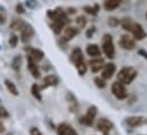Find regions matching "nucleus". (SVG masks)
<instances>
[{
  "label": "nucleus",
  "mask_w": 147,
  "mask_h": 135,
  "mask_svg": "<svg viewBox=\"0 0 147 135\" xmlns=\"http://www.w3.org/2000/svg\"><path fill=\"white\" fill-rule=\"evenodd\" d=\"M25 51L28 52V58L32 59V60H33V61H36V63L43 59L45 53H43L41 50H39V49L31 48V47H26V48H25Z\"/></svg>",
  "instance_id": "9"
},
{
  "label": "nucleus",
  "mask_w": 147,
  "mask_h": 135,
  "mask_svg": "<svg viewBox=\"0 0 147 135\" xmlns=\"http://www.w3.org/2000/svg\"><path fill=\"white\" fill-rule=\"evenodd\" d=\"M120 19H117L116 17H110L109 18V21H107V24L110 25L111 27H116V26H119L120 25Z\"/></svg>",
  "instance_id": "29"
},
{
  "label": "nucleus",
  "mask_w": 147,
  "mask_h": 135,
  "mask_svg": "<svg viewBox=\"0 0 147 135\" xmlns=\"http://www.w3.org/2000/svg\"><path fill=\"white\" fill-rule=\"evenodd\" d=\"M28 67H29V70H30V73L32 74V76L34 77V78H39L40 77V70H39V68L37 66V63L36 61H33L32 59H30V58H28Z\"/></svg>",
  "instance_id": "20"
},
{
  "label": "nucleus",
  "mask_w": 147,
  "mask_h": 135,
  "mask_svg": "<svg viewBox=\"0 0 147 135\" xmlns=\"http://www.w3.org/2000/svg\"><path fill=\"white\" fill-rule=\"evenodd\" d=\"M83 10L87 14L91 15V16H96L98 14V11H99V6L98 5H95V6H84L83 7Z\"/></svg>",
  "instance_id": "23"
},
{
  "label": "nucleus",
  "mask_w": 147,
  "mask_h": 135,
  "mask_svg": "<svg viewBox=\"0 0 147 135\" xmlns=\"http://www.w3.org/2000/svg\"><path fill=\"white\" fill-rule=\"evenodd\" d=\"M17 42H18V36L16 34H11V36L9 37V44L11 48H15L17 45Z\"/></svg>",
  "instance_id": "31"
},
{
  "label": "nucleus",
  "mask_w": 147,
  "mask_h": 135,
  "mask_svg": "<svg viewBox=\"0 0 147 135\" xmlns=\"http://www.w3.org/2000/svg\"><path fill=\"white\" fill-rule=\"evenodd\" d=\"M137 70L134 67H123L120 69L119 74H117V82L123 84V85H128L130 83H132V81L137 77Z\"/></svg>",
  "instance_id": "1"
},
{
  "label": "nucleus",
  "mask_w": 147,
  "mask_h": 135,
  "mask_svg": "<svg viewBox=\"0 0 147 135\" xmlns=\"http://www.w3.org/2000/svg\"><path fill=\"white\" fill-rule=\"evenodd\" d=\"M40 90H41V88H40L38 84H33V85H32V88H31V92H32V96H33L36 99H38L39 101H41V100H42V97H41Z\"/></svg>",
  "instance_id": "25"
},
{
  "label": "nucleus",
  "mask_w": 147,
  "mask_h": 135,
  "mask_svg": "<svg viewBox=\"0 0 147 135\" xmlns=\"http://www.w3.org/2000/svg\"><path fill=\"white\" fill-rule=\"evenodd\" d=\"M89 66L91 68V72L94 73H97L99 72L100 69H103V67L105 66V63H104V59L103 58H94L89 61Z\"/></svg>",
  "instance_id": "14"
},
{
  "label": "nucleus",
  "mask_w": 147,
  "mask_h": 135,
  "mask_svg": "<svg viewBox=\"0 0 147 135\" xmlns=\"http://www.w3.org/2000/svg\"><path fill=\"white\" fill-rule=\"evenodd\" d=\"M146 18H147V13H146Z\"/></svg>",
  "instance_id": "40"
},
{
  "label": "nucleus",
  "mask_w": 147,
  "mask_h": 135,
  "mask_svg": "<svg viewBox=\"0 0 147 135\" xmlns=\"http://www.w3.org/2000/svg\"><path fill=\"white\" fill-rule=\"evenodd\" d=\"M96 115H97V108L95 106H91L88 108L87 114L80 118V123L86 125V126H92L94 120L96 118Z\"/></svg>",
  "instance_id": "4"
},
{
  "label": "nucleus",
  "mask_w": 147,
  "mask_h": 135,
  "mask_svg": "<svg viewBox=\"0 0 147 135\" xmlns=\"http://www.w3.org/2000/svg\"><path fill=\"white\" fill-rule=\"evenodd\" d=\"M113 123L110 122L109 119H106V118H100L98 122H97V125H96V127H97V130L100 132V133H103L104 135H107L110 133L111 131L113 130Z\"/></svg>",
  "instance_id": "6"
},
{
  "label": "nucleus",
  "mask_w": 147,
  "mask_h": 135,
  "mask_svg": "<svg viewBox=\"0 0 147 135\" xmlns=\"http://www.w3.org/2000/svg\"><path fill=\"white\" fill-rule=\"evenodd\" d=\"M8 116H9V114H8V111L6 110V108H3V107L0 106V119H1V118H7Z\"/></svg>",
  "instance_id": "33"
},
{
  "label": "nucleus",
  "mask_w": 147,
  "mask_h": 135,
  "mask_svg": "<svg viewBox=\"0 0 147 135\" xmlns=\"http://www.w3.org/2000/svg\"><path fill=\"white\" fill-rule=\"evenodd\" d=\"M6 11L3 10V8H0V24H3L6 22Z\"/></svg>",
  "instance_id": "34"
},
{
  "label": "nucleus",
  "mask_w": 147,
  "mask_h": 135,
  "mask_svg": "<svg viewBox=\"0 0 147 135\" xmlns=\"http://www.w3.org/2000/svg\"><path fill=\"white\" fill-rule=\"evenodd\" d=\"M75 11H76V10H75L74 8H69V13H70V14H75Z\"/></svg>",
  "instance_id": "39"
},
{
  "label": "nucleus",
  "mask_w": 147,
  "mask_h": 135,
  "mask_svg": "<svg viewBox=\"0 0 147 135\" xmlns=\"http://www.w3.org/2000/svg\"><path fill=\"white\" fill-rule=\"evenodd\" d=\"M127 125L130 127H138V126H143L147 124V118L143 116H131L128 117L125 120Z\"/></svg>",
  "instance_id": "8"
},
{
  "label": "nucleus",
  "mask_w": 147,
  "mask_h": 135,
  "mask_svg": "<svg viewBox=\"0 0 147 135\" xmlns=\"http://www.w3.org/2000/svg\"><path fill=\"white\" fill-rule=\"evenodd\" d=\"M48 17H49L53 22L69 19L66 11H64V10L61 9V8H56V9H54V10H49V11H48Z\"/></svg>",
  "instance_id": "7"
},
{
  "label": "nucleus",
  "mask_w": 147,
  "mask_h": 135,
  "mask_svg": "<svg viewBox=\"0 0 147 135\" xmlns=\"http://www.w3.org/2000/svg\"><path fill=\"white\" fill-rule=\"evenodd\" d=\"M95 32H96V27H95V26L89 27V29L87 30V32H86V36H87V39H91V37L94 36Z\"/></svg>",
  "instance_id": "32"
},
{
  "label": "nucleus",
  "mask_w": 147,
  "mask_h": 135,
  "mask_svg": "<svg viewBox=\"0 0 147 135\" xmlns=\"http://www.w3.org/2000/svg\"><path fill=\"white\" fill-rule=\"evenodd\" d=\"M26 24L28 23H25L23 19H14L13 22H11V24H10V29L13 30V31H22L25 26H26Z\"/></svg>",
  "instance_id": "21"
},
{
  "label": "nucleus",
  "mask_w": 147,
  "mask_h": 135,
  "mask_svg": "<svg viewBox=\"0 0 147 135\" xmlns=\"http://www.w3.org/2000/svg\"><path fill=\"white\" fill-rule=\"evenodd\" d=\"M16 11H17V13H20V14H24L25 9H24V7H23V5H22V3H18V5L16 6Z\"/></svg>",
  "instance_id": "35"
},
{
  "label": "nucleus",
  "mask_w": 147,
  "mask_h": 135,
  "mask_svg": "<svg viewBox=\"0 0 147 135\" xmlns=\"http://www.w3.org/2000/svg\"><path fill=\"white\" fill-rule=\"evenodd\" d=\"M5 131H6V128H5V125H3L2 123H0V134H2Z\"/></svg>",
  "instance_id": "37"
},
{
  "label": "nucleus",
  "mask_w": 147,
  "mask_h": 135,
  "mask_svg": "<svg viewBox=\"0 0 147 135\" xmlns=\"http://www.w3.org/2000/svg\"><path fill=\"white\" fill-rule=\"evenodd\" d=\"M139 53H140V55H143L145 58H147V52H145L144 50H139Z\"/></svg>",
  "instance_id": "38"
},
{
  "label": "nucleus",
  "mask_w": 147,
  "mask_h": 135,
  "mask_svg": "<svg viewBox=\"0 0 147 135\" xmlns=\"http://www.w3.org/2000/svg\"><path fill=\"white\" fill-rule=\"evenodd\" d=\"M120 5H121V1H119V0H107V1L104 2L103 6H104V8H105L106 10L112 11V10L116 9Z\"/></svg>",
  "instance_id": "22"
},
{
  "label": "nucleus",
  "mask_w": 147,
  "mask_h": 135,
  "mask_svg": "<svg viewBox=\"0 0 147 135\" xmlns=\"http://www.w3.org/2000/svg\"><path fill=\"white\" fill-rule=\"evenodd\" d=\"M21 65H22V57L21 56H17L14 58L13 63H11V67L14 68L15 70H18L21 68Z\"/></svg>",
  "instance_id": "27"
},
{
  "label": "nucleus",
  "mask_w": 147,
  "mask_h": 135,
  "mask_svg": "<svg viewBox=\"0 0 147 135\" xmlns=\"http://www.w3.org/2000/svg\"><path fill=\"white\" fill-rule=\"evenodd\" d=\"M30 133H31V135H42V133H41L38 128H36V127H32V128L30 130Z\"/></svg>",
  "instance_id": "36"
},
{
  "label": "nucleus",
  "mask_w": 147,
  "mask_h": 135,
  "mask_svg": "<svg viewBox=\"0 0 147 135\" xmlns=\"http://www.w3.org/2000/svg\"><path fill=\"white\" fill-rule=\"evenodd\" d=\"M86 51H87L88 56L94 57V58H98L100 56V49L97 44H88Z\"/></svg>",
  "instance_id": "19"
},
{
  "label": "nucleus",
  "mask_w": 147,
  "mask_h": 135,
  "mask_svg": "<svg viewBox=\"0 0 147 135\" xmlns=\"http://www.w3.org/2000/svg\"><path fill=\"white\" fill-rule=\"evenodd\" d=\"M5 85H6V88H7V90L11 93V94H14V96H18V91H17V88H16V85L11 82V81H9V80H6L5 81Z\"/></svg>",
  "instance_id": "24"
},
{
  "label": "nucleus",
  "mask_w": 147,
  "mask_h": 135,
  "mask_svg": "<svg viewBox=\"0 0 147 135\" xmlns=\"http://www.w3.org/2000/svg\"><path fill=\"white\" fill-rule=\"evenodd\" d=\"M94 82H95L96 86L99 88V89H104V88L106 86V82H105V80L102 78V77H96V78L94 80Z\"/></svg>",
  "instance_id": "28"
},
{
  "label": "nucleus",
  "mask_w": 147,
  "mask_h": 135,
  "mask_svg": "<svg viewBox=\"0 0 147 135\" xmlns=\"http://www.w3.org/2000/svg\"><path fill=\"white\" fill-rule=\"evenodd\" d=\"M116 70V67L113 63H109V64H105V66L103 67V72H102V78L104 80H110L112 78V76L114 75Z\"/></svg>",
  "instance_id": "11"
},
{
  "label": "nucleus",
  "mask_w": 147,
  "mask_h": 135,
  "mask_svg": "<svg viewBox=\"0 0 147 135\" xmlns=\"http://www.w3.org/2000/svg\"><path fill=\"white\" fill-rule=\"evenodd\" d=\"M75 23H76V25H78L79 29L86 27V25H87V18H86V16H82V15L78 16L76 19H75Z\"/></svg>",
  "instance_id": "26"
},
{
  "label": "nucleus",
  "mask_w": 147,
  "mask_h": 135,
  "mask_svg": "<svg viewBox=\"0 0 147 135\" xmlns=\"http://www.w3.org/2000/svg\"><path fill=\"white\" fill-rule=\"evenodd\" d=\"M71 61L73 63L75 66L84 61L83 53H82V50L80 48H74L73 50H72V52H71Z\"/></svg>",
  "instance_id": "12"
},
{
  "label": "nucleus",
  "mask_w": 147,
  "mask_h": 135,
  "mask_svg": "<svg viewBox=\"0 0 147 135\" xmlns=\"http://www.w3.org/2000/svg\"><path fill=\"white\" fill-rule=\"evenodd\" d=\"M119 44L122 49L124 50H134L136 48V41L134 37H131L130 35L128 34H123L121 35L120 37V41H119Z\"/></svg>",
  "instance_id": "5"
},
{
  "label": "nucleus",
  "mask_w": 147,
  "mask_h": 135,
  "mask_svg": "<svg viewBox=\"0 0 147 135\" xmlns=\"http://www.w3.org/2000/svg\"><path fill=\"white\" fill-rule=\"evenodd\" d=\"M130 33H132L134 37L136 40H143L144 37H146V32L144 31L143 26L139 24V23H134L131 30H130Z\"/></svg>",
  "instance_id": "10"
},
{
  "label": "nucleus",
  "mask_w": 147,
  "mask_h": 135,
  "mask_svg": "<svg viewBox=\"0 0 147 135\" xmlns=\"http://www.w3.org/2000/svg\"><path fill=\"white\" fill-rule=\"evenodd\" d=\"M69 22H70L69 19H65V21H56V22H53V23L50 24V27H51L53 32L55 34H59L63 31L64 26H65Z\"/></svg>",
  "instance_id": "18"
},
{
  "label": "nucleus",
  "mask_w": 147,
  "mask_h": 135,
  "mask_svg": "<svg viewBox=\"0 0 147 135\" xmlns=\"http://www.w3.org/2000/svg\"><path fill=\"white\" fill-rule=\"evenodd\" d=\"M79 34V29L78 27H72V26H67L65 30H64V35H63V40L64 41H70L74 39L76 35Z\"/></svg>",
  "instance_id": "16"
},
{
  "label": "nucleus",
  "mask_w": 147,
  "mask_h": 135,
  "mask_svg": "<svg viewBox=\"0 0 147 135\" xmlns=\"http://www.w3.org/2000/svg\"><path fill=\"white\" fill-rule=\"evenodd\" d=\"M75 67H76V69H78V72H79L80 75H84V74H86V72H87V65H86L84 61L81 63V64H79V65H76Z\"/></svg>",
  "instance_id": "30"
},
{
  "label": "nucleus",
  "mask_w": 147,
  "mask_h": 135,
  "mask_svg": "<svg viewBox=\"0 0 147 135\" xmlns=\"http://www.w3.org/2000/svg\"><path fill=\"white\" fill-rule=\"evenodd\" d=\"M34 35V30L31 25L26 24V26L21 31V37H22V42L26 43L28 41H30L32 39V36Z\"/></svg>",
  "instance_id": "13"
},
{
  "label": "nucleus",
  "mask_w": 147,
  "mask_h": 135,
  "mask_svg": "<svg viewBox=\"0 0 147 135\" xmlns=\"http://www.w3.org/2000/svg\"><path fill=\"white\" fill-rule=\"evenodd\" d=\"M57 134L58 135H78V133L74 131L69 124L63 123V124H61V125L57 127Z\"/></svg>",
  "instance_id": "15"
},
{
  "label": "nucleus",
  "mask_w": 147,
  "mask_h": 135,
  "mask_svg": "<svg viewBox=\"0 0 147 135\" xmlns=\"http://www.w3.org/2000/svg\"><path fill=\"white\" fill-rule=\"evenodd\" d=\"M102 48H103V52L105 53V56L110 59H113L115 56V48H114V43H113V39L111 34H104L103 36V42H102Z\"/></svg>",
  "instance_id": "2"
},
{
  "label": "nucleus",
  "mask_w": 147,
  "mask_h": 135,
  "mask_svg": "<svg viewBox=\"0 0 147 135\" xmlns=\"http://www.w3.org/2000/svg\"><path fill=\"white\" fill-rule=\"evenodd\" d=\"M58 83H59V80H58L57 76L47 75L43 78V86L41 89H45V88H48V86H56V85H58Z\"/></svg>",
  "instance_id": "17"
},
{
  "label": "nucleus",
  "mask_w": 147,
  "mask_h": 135,
  "mask_svg": "<svg viewBox=\"0 0 147 135\" xmlns=\"http://www.w3.org/2000/svg\"><path fill=\"white\" fill-rule=\"evenodd\" d=\"M112 93L119 100H124L128 98V91H127L125 86L123 84L119 83L117 81L112 84Z\"/></svg>",
  "instance_id": "3"
}]
</instances>
